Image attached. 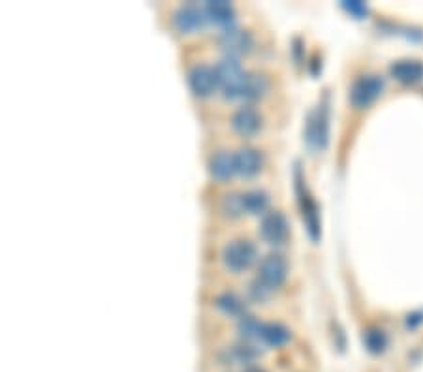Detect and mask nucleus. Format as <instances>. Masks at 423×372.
<instances>
[{"instance_id": "a211bd4d", "label": "nucleus", "mask_w": 423, "mask_h": 372, "mask_svg": "<svg viewBox=\"0 0 423 372\" xmlns=\"http://www.w3.org/2000/svg\"><path fill=\"white\" fill-rule=\"evenodd\" d=\"M217 307L222 310L224 314H230V316H237V318L247 316V314H245V310L247 309H245L243 299L237 297L236 293L226 292V293H222V295H218Z\"/></svg>"}, {"instance_id": "6e6552de", "label": "nucleus", "mask_w": 423, "mask_h": 372, "mask_svg": "<svg viewBox=\"0 0 423 372\" xmlns=\"http://www.w3.org/2000/svg\"><path fill=\"white\" fill-rule=\"evenodd\" d=\"M295 180H298V196H299V205H301V212H303V220L307 224V230L311 235L312 241H318L320 237V218H318V209L314 201L311 199L307 188L303 186V177L299 173V169L295 171Z\"/></svg>"}, {"instance_id": "0eeeda50", "label": "nucleus", "mask_w": 423, "mask_h": 372, "mask_svg": "<svg viewBox=\"0 0 423 372\" xmlns=\"http://www.w3.org/2000/svg\"><path fill=\"white\" fill-rule=\"evenodd\" d=\"M188 87L198 98H207L211 96L218 88L217 75L215 68L207 66V64H196L190 72H188Z\"/></svg>"}, {"instance_id": "6ab92c4d", "label": "nucleus", "mask_w": 423, "mask_h": 372, "mask_svg": "<svg viewBox=\"0 0 423 372\" xmlns=\"http://www.w3.org/2000/svg\"><path fill=\"white\" fill-rule=\"evenodd\" d=\"M269 205V194L263 190H250L245 194V211L249 215H263Z\"/></svg>"}, {"instance_id": "7ed1b4c3", "label": "nucleus", "mask_w": 423, "mask_h": 372, "mask_svg": "<svg viewBox=\"0 0 423 372\" xmlns=\"http://www.w3.org/2000/svg\"><path fill=\"white\" fill-rule=\"evenodd\" d=\"M384 91V79L380 75H363L354 81L350 88V104L357 109L369 107Z\"/></svg>"}, {"instance_id": "393cba45", "label": "nucleus", "mask_w": 423, "mask_h": 372, "mask_svg": "<svg viewBox=\"0 0 423 372\" xmlns=\"http://www.w3.org/2000/svg\"><path fill=\"white\" fill-rule=\"evenodd\" d=\"M422 322H423V312H414V314H408V316H406V327L414 329Z\"/></svg>"}, {"instance_id": "1a4fd4ad", "label": "nucleus", "mask_w": 423, "mask_h": 372, "mask_svg": "<svg viewBox=\"0 0 423 372\" xmlns=\"http://www.w3.org/2000/svg\"><path fill=\"white\" fill-rule=\"evenodd\" d=\"M328 136H330V123H328V107L320 106L309 117L307 124V141L316 149H324L328 145Z\"/></svg>"}, {"instance_id": "4be33fe9", "label": "nucleus", "mask_w": 423, "mask_h": 372, "mask_svg": "<svg viewBox=\"0 0 423 372\" xmlns=\"http://www.w3.org/2000/svg\"><path fill=\"white\" fill-rule=\"evenodd\" d=\"M222 212L226 217L237 218L241 217L245 211V194H228L222 199Z\"/></svg>"}, {"instance_id": "b1692460", "label": "nucleus", "mask_w": 423, "mask_h": 372, "mask_svg": "<svg viewBox=\"0 0 423 372\" xmlns=\"http://www.w3.org/2000/svg\"><path fill=\"white\" fill-rule=\"evenodd\" d=\"M269 293H271V290H269L268 286L261 284L258 279L250 282V295H252V299H256V301H263V299H268Z\"/></svg>"}, {"instance_id": "9d476101", "label": "nucleus", "mask_w": 423, "mask_h": 372, "mask_svg": "<svg viewBox=\"0 0 423 372\" xmlns=\"http://www.w3.org/2000/svg\"><path fill=\"white\" fill-rule=\"evenodd\" d=\"M174 23L177 31L183 34H194V32L201 31L207 23L206 12L203 8L198 6H180L174 15Z\"/></svg>"}, {"instance_id": "2eb2a0df", "label": "nucleus", "mask_w": 423, "mask_h": 372, "mask_svg": "<svg viewBox=\"0 0 423 372\" xmlns=\"http://www.w3.org/2000/svg\"><path fill=\"white\" fill-rule=\"evenodd\" d=\"M209 173L213 179L217 180H228L231 175L236 173V160L233 155L228 150H218L209 158Z\"/></svg>"}, {"instance_id": "39448f33", "label": "nucleus", "mask_w": 423, "mask_h": 372, "mask_svg": "<svg viewBox=\"0 0 423 372\" xmlns=\"http://www.w3.org/2000/svg\"><path fill=\"white\" fill-rule=\"evenodd\" d=\"M290 233V224L280 211L266 212L260 222V235L268 245H282Z\"/></svg>"}, {"instance_id": "5701e85b", "label": "nucleus", "mask_w": 423, "mask_h": 372, "mask_svg": "<svg viewBox=\"0 0 423 372\" xmlns=\"http://www.w3.org/2000/svg\"><path fill=\"white\" fill-rule=\"evenodd\" d=\"M342 8L355 19H363L367 15V6L363 2H342Z\"/></svg>"}, {"instance_id": "412c9836", "label": "nucleus", "mask_w": 423, "mask_h": 372, "mask_svg": "<svg viewBox=\"0 0 423 372\" xmlns=\"http://www.w3.org/2000/svg\"><path fill=\"white\" fill-rule=\"evenodd\" d=\"M363 342H365V348H367L371 354H382L387 346V336L382 329L371 327L365 331Z\"/></svg>"}, {"instance_id": "dca6fc26", "label": "nucleus", "mask_w": 423, "mask_h": 372, "mask_svg": "<svg viewBox=\"0 0 423 372\" xmlns=\"http://www.w3.org/2000/svg\"><path fill=\"white\" fill-rule=\"evenodd\" d=\"M290 341V329L284 327L282 323H263L261 325L260 342H263L266 346L279 348L282 344H286Z\"/></svg>"}, {"instance_id": "a878e982", "label": "nucleus", "mask_w": 423, "mask_h": 372, "mask_svg": "<svg viewBox=\"0 0 423 372\" xmlns=\"http://www.w3.org/2000/svg\"><path fill=\"white\" fill-rule=\"evenodd\" d=\"M245 372H266L263 369H260V366H250V369H247Z\"/></svg>"}, {"instance_id": "f3484780", "label": "nucleus", "mask_w": 423, "mask_h": 372, "mask_svg": "<svg viewBox=\"0 0 423 372\" xmlns=\"http://www.w3.org/2000/svg\"><path fill=\"white\" fill-rule=\"evenodd\" d=\"M269 91V79L263 74H249L247 81H245L243 96L241 98L249 100V102H256L266 96Z\"/></svg>"}, {"instance_id": "f03ea898", "label": "nucleus", "mask_w": 423, "mask_h": 372, "mask_svg": "<svg viewBox=\"0 0 423 372\" xmlns=\"http://www.w3.org/2000/svg\"><path fill=\"white\" fill-rule=\"evenodd\" d=\"M258 258L256 247L247 239H236V241L228 242L222 250V261L230 271H245L249 269Z\"/></svg>"}, {"instance_id": "ddd939ff", "label": "nucleus", "mask_w": 423, "mask_h": 372, "mask_svg": "<svg viewBox=\"0 0 423 372\" xmlns=\"http://www.w3.org/2000/svg\"><path fill=\"white\" fill-rule=\"evenodd\" d=\"M233 160H236V173L241 177H254L261 168L260 153L250 147H243L233 153Z\"/></svg>"}, {"instance_id": "aec40b11", "label": "nucleus", "mask_w": 423, "mask_h": 372, "mask_svg": "<svg viewBox=\"0 0 423 372\" xmlns=\"http://www.w3.org/2000/svg\"><path fill=\"white\" fill-rule=\"evenodd\" d=\"M261 325L263 323L258 322L254 316H243L239 318V325H237V331L245 342H252L256 341L260 342V333H261Z\"/></svg>"}, {"instance_id": "4468645a", "label": "nucleus", "mask_w": 423, "mask_h": 372, "mask_svg": "<svg viewBox=\"0 0 423 372\" xmlns=\"http://www.w3.org/2000/svg\"><path fill=\"white\" fill-rule=\"evenodd\" d=\"M203 12H206L207 21H211L215 25L226 26V29H230L231 23H233V17H236L233 6H231L230 2H224V0H211V2H206Z\"/></svg>"}, {"instance_id": "423d86ee", "label": "nucleus", "mask_w": 423, "mask_h": 372, "mask_svg": "<svg viewBox=\"0 0 423 372\" xmlns=\"http://www.w3.org/2000/svg\"><path fill=\"white\" fill-rule=\"evenodd\" d=\"M218 44L226 51V56L237 59L239 55H245V53H249V51L252 49L254 40H252V34H250L249 31L230 26V29H226V31L220 34Z\"/></svg>"}, {"instance_id": "20e7f679", "label": "nucleus", "mask_w": 423, "mask_h": 372, "mask_svg": "<svg viewBox=\"0 0 423 372\" xmlns=\"http://www.w3.org/2000/svg\"><path fill=\"white\" fill-rule=\"evenodd\" d=\"M288 265L286 260L280 254H268L260 261V269H258V277L261 284L268 286L269 290L273 292L275 288H279L284 279H286Z\"/></svg>"}, {"instance_id": "f8f14e48", "label": "nucleus", "mask_w": 423, "mask_h": 372, "mask_svg": "<svg viewBox=\"0 0 423 372\" xmlns=\"http://www.w3.org/2000/svg\"><path fill=\"white\" fill-rule=\"evenodd\" d=\"M231 124H233V128H236L237 134L249 137V136H254L256 132L261 128V117L254 107L245 106L237 109L233 118H231Z\"/></svg>"}, {"instance_id": "f257e3e1", "label": "nucleus", "mask_w": 423, "mask_h": 372, "mask_svg": "<svg viewBox=\"0 0 423 372\" xmlns=\"http://www.w3.org/2000/svg\"><path fill=\"white\" fill-rule=\"evenodd\" d=\"M215 75H217V85L222 91L224 98L236 100L243 96V87L247 75L243 66L239 64L233 56H224L222 61L215 66Z\"/></svg>"}, {"instance_id": "9b49d317", "label": "nucleus", "mask_w": 423, "mask_h": 372, "mask_svg": "<svg viewBox=\"0 0 423 372\" xmlns=\"http://www.w3.org/2000/svg\"><path fill=\"white\" fill-rule=\"evenodd\" d=\"M390 74L399 83L414 85V83L423 79V62L414 61V59H403V61L393 62L390 66Z\"/></svg>"}]
</instances>
